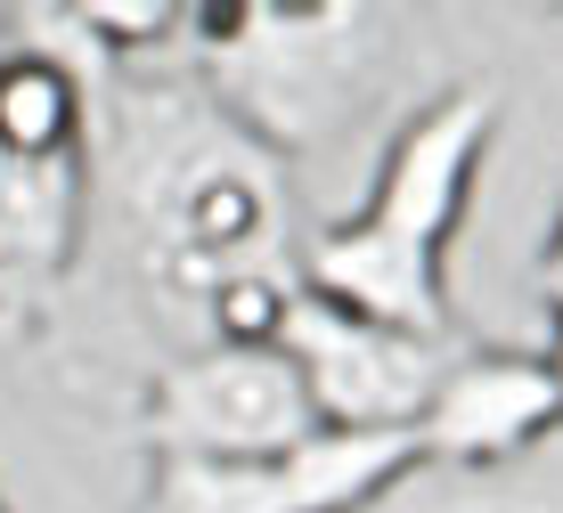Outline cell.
Returning a JSON list of instances; mask_svg holds the SVG:
<instances>
[{"instance_id":"cell-6","label":"cell","mask_w":563,"mask_h":513,"mask_svg":"<svg viewBox=\"0 0 563 513\" xmlns=\"http://www.w3.org/2000/svg\"><path fill=\"white\" fill-rule=\"evenodd\" d=\"M417 465V432H310L262 465H155L140 513H360Z\"/></svg>"},{"instance_id":"cell-8","label":"cell","mask_w":563,"mask_h":513,"mask_svg":"<svg viewBox=\"0 0 563 513\" xmlns=\"http://www.w3.org/2000/svg\"><path fill=\"white\" fill-rule=\"evenodd\" d=\"M90 221V155H0V286L16 310L74 269Z\"/></svg>"},{"instance_id":"cell-10","label":"cell","mask_w":563,"mask_h":513,"mask_svg":"<svg viewBox=\"0 0 563 513\" xmlns=\"http://www.w3.org/2000/svg\"><path fill=\"white\" fill-rule=\"evenodd\" d=\"M295 302H302V278H286V269H238V278H221L205 293V326L221 350H278Z\"/></svg>"},{"instance_id":"cell-1","label":"cell","mask_w":563,"mask_h":513,"mask_svg":"<svg viewBox=\"0 0 563 513\" xmlns=\"http://www.w3.org/2000/svg\"><path fill=\"white\" fill-rule=\"evenodd\" d=\"M490 140H498L490 90L433 98L393 140L367 204L352 221H327L302 245V293L360 310L376 326H400V334H450L441 261H450V236L465 221V196H474V171L490 155Z\"/></svg>"},{"instance_id":"cell-11","label":"cell","mask_w":563,"mask_h":513,"mask_svg":"<svg viewBox=\"0 0 563 513\" xmlns=\"http://www.w3.org/2000/svg\"><path fill=\"white\" fill-rule=\"evenodd\" d=\"M57 25L82 33V57H140V49L180 42L188 9H164V0H74V9H57Z\"/></svg>"},{"instance_id":"cell-12","label":"cell","mask_w":563,"mask_h":513,"mask_svg":"<svg viewBox=\"0 0 563 513\" xmlns=\"http://www.w3.org/2000/svg\"><path fill=\"white\" fill-rule=\"evenodd\" d=\"M539 293H548L555 334H563V204H555V236H548V253H539Z\"/></svg>"},{"instance_id":"cell-7","label":"cell","mask_w":563,"mask_h":513,"mask_svg":"<svg viewBox=\"0 0 563 513\" xmlns=\"http://www.w3.org/2000/svg\"><path fill=\"white\" fill-rule=\"evenodd\" d=\"M563 424V383L548 350H457L424 408L417 440L441 465H507Z\"/></svg>"},{"instance_id":"cell-9","label":"cell","mask_w":563,"mask_h":513,"mask_svg":"<svg viewBox=\"0 0 563 513\" xmlns=\"http://www.w3.org/2000/svg\"><path fill=\"white\" fill-rule=\"evenodd\" d=\"M0 155H90V90L66 49H0Z\"/></svg>"},{"instance_id":"cell-5","label":"cell","mask_w":563,"mask_h":513,"mask_svg":"<svg viewBox=\"0 0 563 513\" xmlns=\"http://www.w3.org/2000/svg\"><path fill=\"white\" fill-rule=\"evenodd\" d=\"M278 350L302 375V400L319 416V432H417L457 359L450 334H400V326L360 319V310L319 302V293L295 302Z\"/></svg>"},{"instance_id":"cell-3","label":"cell","mask_w":563,"mask_h":513,"mask_svg":"<svg viewBox=\"0 0 563 513\" xmlns=\"http://www.w3.org/2000/svg\"><path fill=\"white\" fill-rule=\"evenodd\" d=\"M229 123L269 140H319L352 98V74L376 33L360 9H188Z\"/></svg>"},{"instance_id":"cell-16","label":"cell","mask_w":563,"mask_h":513,"mask_svg":"<svg viewBox=\"0 0 563 513\" xmlns=\"http://www.w3.org/2000/svg\"><path fill=\"white\" fill-rule=\"evenodd\" d=\"M0 513H9V498H0Z\"/></svg>"},{"instance_id":"cell-4","label":"cell","mask_w":563,"mask_h":513,"mask_svg":"<svg viewBox=\"0 0 563 513\" xmlns=\"http://www.w3.org/2000/svg\"><path fill=\"white\" fill-rule=\"evenodd\" d=\"M140 432L155 465H262L302 448L319 416L302 400V375L286 350H221L205 343L197 359H172L140 400Z\"/></svg>"},{"instance_id":"cell-14","label":"cell","mask_w":563,"mask_h":513,"mask_svg":"<svg viewBox=\"0 0 563 513\" xmlns=\"http://www.w3.org/2000/svg\"><path fill=\"white\" fill-rule=\"evenodd\" d=\"M548 359H555V383H563V334H555V350H548Z\"/></svg>"},{"instance_id":"cell-13","label":"cell","mask_w":563,"mask_h":513,"mask_svg":"<svg viewBox=\"0 0 563 513\" xmlns=\"http://www.w3.org/2000/svg\"><path fill=\"white\" fill-rule=\"evenodd\" d=\"M16 319H25V310H16V302H9V286H0V326H16Z\"/></svg>"},{"instance_id":"cell-2","label":"cell","mask_w":563,"mask_h":513,"mask_svg":"<svg viewBox=\"0 0 563 513\" xmlns=\"http://www.w3.org/2000/svg\"><path fill=\"white\" fill-rule=\"evenodd\" d=\"M131 196L147 221L155 278L212 293L238 269H286L278 188L245 131L212 114H147V131L131 140Z\"/></svg>"},{"instance_id":"cell-15","label":"cell","mask_w":563,"mask_h":513,"mask_svg":"<svg viewBox=\"0 0 563 513\" xmlns=\"http://www.w3.org/2000/svg\"><path fill=\"white\" fill-rule=\"evenodd\" d=\"M0 33H9V9H0ZM0 49H9V42H0Z\"/></svg>"}]
</instances>
